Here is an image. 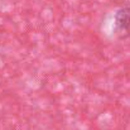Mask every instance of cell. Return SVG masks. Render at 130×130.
<instances>
[{"mask_svg": "<svg viewBox=\"0 0 130 130\" xmlns=\"http://www.w3.org/2000/svg\"><path fill=\"white\" fill-rule=\"evenodd\" d=\"M115 25L119 33L130 36V6L121 8L115 15Z\"/></svg>", "mask_w": 130, "mask_h": 130, "instance_id": "1", "label": "cell"}]
</instances>
